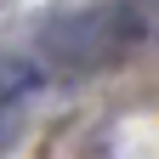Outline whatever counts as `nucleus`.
Wrapping results in <instances>:
<instances>
[{"label": "nucleus", "mask_w": 159, "mask_h": 159, "mask_svg": "<svg viewBox=\"0 0 159 159\" xmlns=\"http://www.w3.org/2000/svg\"><path fill=\"white\" fill-rule=\"evenodd\" d=\"M142 34H148V23H142L136 0H102V6H85V11L63 17L46 34V51H51V63L85 74V68H108L114 57H125Z\"/></svg>", "instance_id": "obj_1"}, {"label": "nucleus", "mask_w": 159, "mask_h": 159, "mask_svg": "<svg viewBox=\"0 0 159 159\" xmlns=\"http://www.w3.org/2000/svg\"><path fill=\"white\" fill-rule=\"evenodd\" d=\"M17 108H23V102H6V97H0V142L11 136V114H17Z\"/></svg>", "instance_id": "obj_2"}, {"label": "nucleus", "mask_w": 159, "mask_h": 159, "mask_svg": "<svg viewBox=\"0 0 159 159\" xmlns=\"http://www.w3.org/2000/svg\"><path fill=\"white\" fill-rule=\"evenodd\" d=\"M136 6H142V23H148V34L159 29V0H136Z\"/></svg>", "instance_id": "obj_3"}]
</instances>
